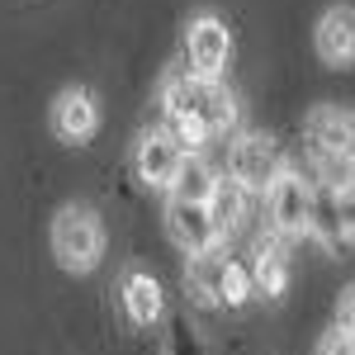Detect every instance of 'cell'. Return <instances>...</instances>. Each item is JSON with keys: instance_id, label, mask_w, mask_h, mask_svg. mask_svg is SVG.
<instances>
[{"instance_id": "obj_1", "label": "cell", "mask_w": 355, "mask_h": 355, "mask_svg": "<svg viewBox=\"0 0 355 355\" xmlns=\"http://www.w3.org/2000/svg\"><path fill=\"white\" fill-rule=\"evenodd\" d=\"M166 119H171V128L166 133L175 137L180 147L190 142V152H199L204 142L223 128H232V95L223 90L218 81H199V76H180V81L166 85Z\"/></svg>"}, {"instance_id": "obj_2", "label": "cell", "mask_w": 355, "mask_h": 355, "mask_svg": "<svg viewBox=\"0 0 355 355\" xmlns=\"http://www.w3.org/2000/svg\"><path fill=\"white\" fill-rule=\"evenodd\" d=\"M53 256L62 270L85 275L105 256V223L90 204H67L53 218Z\"/></svg>"}, {"instance_id": "obj_3", "label": "cell", "mask_w": 355, "mask_h": 355, "mask_svg": "<svg viewBox=\"0 0 355 355\" xmlns=\"http://www.w3.org/2000/svg\"><path fill=\"white\" fill-rule=\"evenodd\" d=\"M266 218L275 237H308L318 232V194L299 171H284L266 190Z\"/></svg>"}, {"instance_id": "obj_4", "label": "cell", "mask_w": 355, "mask_h": 355, "mask_svg": "<svg viewBox=\"0 0 355 355\" xmlns=\"http://www.w3.org/2000/svg\"><path fill=\"white\" fill-rule=\"evenodd\" d=\"M232 62V33L218 15H199L185 28V76H199V81H223Z\"/></svg>"}, {"instance_id": "obj_5", "label": "cell", "mask_w": 355, "mask_h": 355, "mask_svg": "<svg viewBox=\"0 0 355 355\" xmlns=\"http://www.w3.org/2000/svg\"><path fill=\"white\" fill-rule=\"evenodd\" d=\"M166 232H171V242L180 246L190 261L194 256H209V251H223V242H227L209 204H180V199L166 204Z\"/></svg>"}, {"instance_id": "obj_6", "label": "cell", "mask_w": 355, "mask_h": 355, "mask_svg": "<svg viewBox=\"0 0 355 355\" xmlns=\"http://www.w3.org/2000/svg\"><path fill=\"white\" fill-rule=\"evenodd\" d=\"M227 175H232L246 194H266L275 180L284 175V162H279L270 137L246 133V137H237L232 152H227Z\"/></svg>"}, {"instance_id": "obj_7", "label": "cell", "mask_w": 355, "mask_h": 355, "mask_svg": "<svg viewBox=\"0 0 355 355\" xmlns=\"http://www.w3.org/2000/svg\"><path fill=\"white\" fill-rule=\"evenodd\" d=\"M185 162V147L166 128H152V133L137 137V152H133V166H137V180L142 185H157V190H171L175 171Z\"/></svg>"}, {"instance_id": "obj_8", "label": "cell", "mask_w": 355, "mask_h": 355, "mask_svg": "<svg viewBox=\"0 0 355 355\" xmlns=\"http://www.w3.org/2000/svg\"><path fill=\"white\" fill-rule=\"evenodd\" d=\"M119 303H123V313H128V322L133 327H157L162 322V284L152 279L147 270H128L123 275V284H119Z\"/></svg>"}, {"instance_id": "obj_9", "label": "cell", "mask_w": 355, "mask_h": 355, "mask_svg": "<svg viewBox=\"0 0 355 355\" xmlns=\"http://www.w3.org/2000/svg\"><path fill=\"white\" fill-rule=\"evenodd\" d=\"M218 166L209 162L204 152H185V162L175 171V180H171V199H180V204H214V190H218Z\"/></svg>"}, {"instance_id": "obj_10", "label": "cell", "mask_w": 355, "mask_h": 355, "mask_svg": "<svg viewBox=\"0 0 355 355\" xmlns=\"http://www.w3.org/2000/svg\"><path fill=\"white\" fill-rule=\"evenodd\" d=\"M318 53L331 67H341V62L355 57V10L351 5H331L327 15L318 19Z\"/></svg>"}, {"instance_id": "obj_11", "label": "cell", "mask_w": 355, "mask_h": 355, "mask_svg": "<svg viewBox=\"0 0 355 355\" xmlns=\"http://www.w3.org/2000/svg\"><path fill=\"white\" fill-rule=\"evenodd\" d=\"M53 128L62 142H85V137L100 128V110H95V100L85 95V90H67L62 100H57L53 110Z\"/></svg>"}, {"instance_id": "obj_12", "label": "cell", "mask_w": 355, "mask_h": 355, "mask_svg": "<svg viewBox=\"0 0 355 355\" xmlns=\"http://www.w3.org/2000/svg\"><path fill=\"white\" fill-rule=\"evenodd\" d=\"M284 284H289V261H284V251L261 242V251H256V270H251V294H261V299H279Z\"/></svg>"}, {"instance_id": "obj_13", "label": "cell", "mask_w": 355, "mask_h": 355, "mask_svg": "<svg viewBox=\"0 0 355 355\" xmlns=\"http://www.w3.org/2000/svg\"><path fill=\"white\" fill-rule=\"evenodd\" d=\"M209 209H214V218H218L223 237H227V232H237V227L246 223V209H251V194H246L242 185L232 180V175H223V180H218V190H214V204H209Z\"/></svg>"}, {"instance_id": "obj_14", "label": "cell", "mask_w": 355, "mask_h": 355, "mask_svg": "<svg viewBox=\"0 0 355 355\" xmlns=\"http://www.w3.org/2000/svg\"><path fill=\"white\" fill-rule=\"evenodd\" d=\"M318 355H355V336H346V331L331 327L322 341H318Z\"/></svg>"}, {"instance_id": "obj_15", "label": "cell", "mask_w": 355, "mask_h": 355, "mask_svg": "<svg viewBox=\"0 0 355 355\" xmlns=\"http://www.w3.org/2000/svg\"><path fill=\"white\" fill-rule=\"evenodd\" d=\"M336 331L355 336V289H346V294L336 299Z\"/></svg>"}, {"instance_id": "obj_16", "label": "cell", "mask_w": 355, "mask_h": 355, "mask_svg": "<svg viewBox=\"0 0 355 355\" xmlns=\"http://www.w3.org/2000/svg\"><path fill=\"white\" fill-rule=\"evenodd\" d=\"M166 355H204V346H199V341H194V331L180 322L175 336H171V351H166Z\"/></svg>"}]
</instances>
